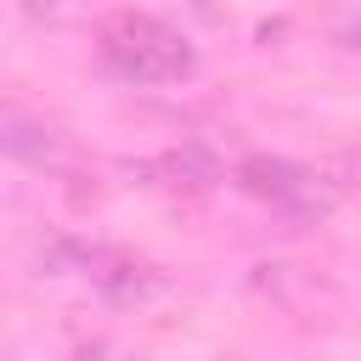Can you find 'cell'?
<instances>
[{"label": "cell", "instance_id": "obj_2", "mask_svg": "<svg viewBox=\"0 0 361 361\" xmlns=\"http://www.w3.org/2000/svg\"><path fill=\"white\" fill-rule=\"evenodd\" d=\"M237 180H243V192H254V197H265L271 209L299 214V220L327 214V209H333V197H338V186H333V180H322L316 169L288 164V158H248V164L237 169Z\"/></svg>", "mask_w": 361, "mask_h": 361}, {"label": "cell", "instance_id": "obj_5", "mask_svg": "<svg viewBox=\"0 0 361 361\" xmlns=\"http://www.w3.org/2000/svg\"><path fill=\"white\" fill-rule=\"evenodd\" d=\"M333 39L344 51H361V0H344L338 17H333Z\"/></svg>", "mask_w": 361, "mask_h": 361}, {"label": "cell", "instance_id": "obj_1", "mask_svg": "<svg viewBox=\"0 0 361 361\" xmlns=\"http://www.w3.org/2000/svg\"><path fill=\"white\" fill-rule=\"evenodd\" d=\"M102 62H107V73H118L124 85H175V79H186V73L197 68L192 45H186L169 23L135 17V11H124V17H113V23L102 28Z\"/></svg>", "mask_w": 361, "mask_h": 361}, {"label": "cell", "instance_id": "obj_6", "mask_svg": "<svg viewBox=\"0 0 361 361\" xmlns=\"http://www.w3.org/2000/svg\"><path fill=\"white\" fill-rule=\"evenodd\" d=\"M23 11L39 17V23H68V17L85 11V0H23Z\"/></svg>", "mask_w": 361, "mask_h": 361}, {"label": "cell", "instance_id": "obj_4", "mask_svg": "<svg viewBox=\"0 0 361 361\" xmlns=\"http://www.w3.org/2000/svg\"><path fill=\"white\" fill-rule=\"evenodd\" d=\"M0 152L23 158L28 169H45V175L73 169V147H68L51 124H39V118H17V113L0 118Z\"/></svg>", "mask_w": 361, "mask_h": 361}, {"label": "cell", "instance_id": "obj_7", "mask_svg": "<svg viewBox=\"0 0 361 361\" xmlns=\"http://www.w3.org/2000/svg\"><path fill=\"white\" fill-rule=\"evenodd\" d=\"M333 175H338V186H344V192H355V197H361V147H355V152H338V158H333Z\"/></svg>", "mask_w": 361, "mask_h": 361}, {"label": "cell", "instance_id": "obj_8", "mask_svg": "<svg viewBox=\"0 0 361 361\" xmlns=\"http://www.w3.org/2000/svg\"><path fill=\"white\" fill-rule=\"evenodd\" d=\"M79 361H113V350H107V344H85V350H79Z\"/></svg>", "mask_w": 361, "mask_h": 361}, {"label": "cell", "instance_id": "obj_9", "mask_svg": "<svg viewBox=\"0 0 361 361\" xmlns=\"http://www.w3.org/2000/svg\"><path fill=\"white\" fill-rule=\"evenodd\" d=\"M0 361H11V355H0Z\"/></svg>", "mask_w": 361, "mask_h": 361}, {"label": "cell", "instance_id": "obj_3", "mask_svg": "<svg viewBox=\"0 0 361 361\" xmlns=\"http://www.w3.org/2000/svg\"><path fill=\"white\" fill-rule=\"evenodd\" d=\"M85 276L102 288L107 305H152L164 293V271H152L141 259H124V254H102V248H90Z\"/></svg>", "mask_w": 361, "mask_h": 361}]
</instances>
